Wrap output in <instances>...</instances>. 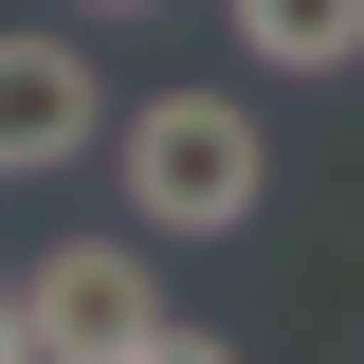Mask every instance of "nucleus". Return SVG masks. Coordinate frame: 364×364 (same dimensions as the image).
I'll use <instances>...</instances> for the list:
<instances>
[{
  "mask_svg": "<svg viewBox=\"0 0 364 364\" xmlns=\"http://www.w3.org/2000/svg\"><path fill=\"white\" fill-rule=\"evenodd\" d=\"M18 328H37V364H200L219 328H182V291L146 273V219L128 237H55L37 273H18Z\"/></svg>",
  "mask_w": 364,
  "mask_h": 364,
  "instance_id": "f257e3e1",
  "label": "nucleus"
},
{
  "mask_svg": "<svg viewBox=\"0 0 364 364\" xmlns=\"http://www.w3.org/2000/svg\"><path fill=\"white\" fill-rule=\"evenodd\" d=\"M109 146H128V219H146V237H237V219L273 200V146H255L237 91H146Z\"/></svg>",
  "mask_w": 364,
  "mask_h": 364,
  "instance_id": "f03ea898",
  "label": "nucleus"
},
{
  "mask_svg": "<svg viewBox=\"0 0 364 364\" xmlns=\"http://www.w3.org/2000/svg\"><path fill=\"white\" fill-rule=\"evenodd\" d=\"M109 146V73L91 37H0V182H55Z\"/></svg>",
  "mask_w": 364,
  "mask_h": 364,
  "instance_id": "7ed1b4c3",
  "label": "nucleus"
},
{
  "mask_svg": "<svg viewBox=\"0 0 364 364\" xmlns=\"http://www.w3.org/2000/svg\"><path fill=\"white\" fill-rule=\"evenodd\" d=\"M219 18H237L255 73H346L364 55V0H219Z\"/></svg>",
  "mask_w": 364,
  "mask_h": 364,
  "instance_id": "20e7f679",
  "label": "nucleus"
},
{
  "mask_svg": "<svg viewBox=\"0 0 364 364\" xmlns=\"http://www.w3.org/2000/svg\"><path fill=\"white\" fill-rule=\"evenodd\" d=\"M0 364H37V328H18V291H0Z\"/></svg>",
  "mask_w": 364,
  "mask_h": 364,
  "instance_id": "39448f33",
  "label": "nucleus"
},
{
  "mask_svg": "<svg viewBox=\"0 0 364 364\" xmlns=\"http://www.w3.org/2000/svg\"><path fill=\"white\" fill-rule=\"evenodd\" d=\"M73 18H164V0H73Z\"/></svg>",
  "mask_w": 364,
  "mask_h": 364,
  "instance_id": "423d86ee",
  "label": "nucleus"
}]
</instances>
